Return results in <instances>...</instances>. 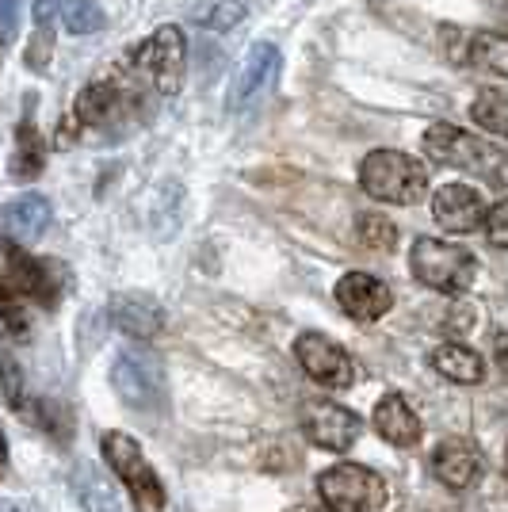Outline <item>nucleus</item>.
<instances>
[{
	"instance_id": "f257e3e1",
	"label": "nucleus",
	"mask_w": 508,
	"mask_h": 512,
	"mask_svg": "<svg viewBox=\"0 0 508 512\" xmlns=\"http://www.w3.org/2000/svg\"><path fill=\"white\" fill-rule=\"evenodd\" d=\"M111 386L134 413H161L169 406V375L157 352L149 348H123L111 360Z\"/></svg>"
},
{
	"instance_id": "f03ea898",
	"label": "nucleus",
	"mask_w": 508,
	"mask_h": 512,
	"mask_svg": "<svg viewBox=\"0 0 508 512\" xmlns=\"http://www.w3.org/2000/svg\"><path fill=\"white\" fill-rule=\"evenodd\" d=\"M363 192L379 203H394V207H413L421 203L428 192V172L417 157L398 150H371L360 165Z\"/></svg>"
},
{
	"instance_id": "7ed1b4c3",
	"label": "nucleus",
	"mask_w": 508,
	"mask_h": 512,
	"mask_svg": "<svg viewBox=\"0 0 508 512\" xmlns=\"http://www.w3.org/2000/svg\"><path fill=\"white\" fill-rule=\"evenodd\" d=\"M424 153H428L432 165L478 172L493 184H501L508 176L505 153H497L489 142H482V138H474V134H466L459 127H447V123H432L424 130Z\"/></svg>"
},
{
	"instance_id": "20e7f679",
	"label": "nucleus",
	"mask_w": 508,
	"mask_h": 512,
	"mask_svg": "<svg viewBox=\"0 0 508 512\" xmlns=\"http://www.w3.org/2000/svg\"><path fill=\"white\" fill-rule=\"evenodd\" d=\"M409 268L424 287H432L440 295H463L478 279V256L463 245H447L436 237H417V245L409 253Z\"/></svg>"
},
{
	"instance_id": "39448f33",
	"label": "nucleus",
	"mask_w": 508,
	"mask_h": 512,
	"mask_svg": "<svg viewBox=\"0 0 508 512\" xmlns=\"http://www.w3.org/2000/svg\"><path fill=\"white\" fill-rule=\"evenodd\" d=\"M100 451H104L107 467L115 470V478L127 486L134 509L138 512L165 509V486H161L157 470L149 467V459L142 455V448H138L134 436H127V432H104Z\"/></svg>"
},
{
	"instance_id": "423d86ee",
	"label": "nucleus",
	"mask_w": 508,
	"mask_h": 512,
	"mask_svg": "<svg viewBox=\"0 0 508 512\" xmlns=\"http://www.w3.org/2000/svg\"><path fill=\"white\" fill-rule=\"evenodd\" d=\"M318 493L329 512H379L386 505V482L360 463H337L318 474Z\"/></svg>"
},
{
	"instance_id": "0eeeda50",
	"label": "nucleus",
	"mask_w": 508,
	"mask_h": 512,
	"mask_svg": "<svg viewBox=\"0 0 508 512\" xmlns=\"http://www.w3.org/2000/svg\"><path fill=\"white\" fill-rule=\"evenodd\" d=\"M134 65L149 77V85L161 96H176L184 85V69H188V39L176 23H161L146 43L134 50Z\"/></svg>"
},
{
	"instance_id": "6e6552de",
	"label": "nucleus",
	"mask_w": 508,
	"mask_h": 512,
	"mask_svg": "<svg viewBox=\"0 0 508 512\" xmlns=\"http://www.w3.org/2000/svg\"><path fill=\"white\" fill-rule=\"evenodd\" d=\"M4 276L20 291L27 302H39L46 310H54L65 291V268L58 260H43V256L23 253L20 245L4 249Z\"/></svg>"
},
{
	"instance_id": "1a4fd4ad",
	"label": "nucleus",
	"mask_w": 508,
	"mask_h": 512,
	"mask_svg": "<svg viewBox=\"0 0 508 512\" xmlns=\"http://www.w3.org/2000/svg\"><path fill=\"white\" fill-rule=\"evenodd\" d=\"M298 425H302L306 440H310L314 448L337 451V455L360 440V417H356L352 409L329 402V398H310V402H302Z\"/></svg>"
},
{
	"instance_id": "9d476101",
	"label": "nucleus",
	"mask_w": 508,
	"mask_h": 512,
	"mask_svg": "<svg viewBox=\"0 0 508 512\" xmlns=\"http://www.w3.org/2000/svg\"><path fill=\"white\" fill-rule=\"evenodd\" d=\"M295 360L302 371L325 390H348L356 383V360L340 348L337 341L321 337V333H302L295 341Z\"/></svg>"
},
{
	"instance_id": "9b49d317",
	"label": "nucleus",
	"mask_w": 508,
	"mask_h": 512,
	"mask_svg": "<svg viewBox=\"0 0 508 512\" xmlns=\"http://www.w3.org/2000/svg\"><path fill=\"white\" fill-rule=\"evenodd\" d=\"M276 77H279V50L272 43H253L245 50L237 73H233L230 100H226L230 111H237V115L253 111V107L272 92Z\"/></svg>"
},
{
	"instance_id": "f8f14e48",
	"label": "nucleus",
	"mask_w": 508,
	"mask_h": 512,
	"mask_svg": "<svg viewBox=\"0 0 508 512\" xmlns=\"http://www.w3.org/2000/svg\"><path fill=\"white\" fill-rule=\"evenodd\" d=\"M486 199L470 184H444L432 195V218L447 234H474L486 222Z\"/></svg>"
},
{
	"instance_id": "ddd939ff",
	"label": "nucleus",
	"mask_w": 508,
	"mask_h": 512,
	"mask_svg": "<svg viewBox=\"0 0 508 512\" xmlns=\"http://www.w3.org/2000/svg\"><path fill=\"white\" fill-rule=\"evenodd\" d=\"M111 325L130 341H153L165 333V310L153 295L123 291L111 299Z\"/></svg>"
},
{
	"instance_id": "4468645a",
	"label": "nucleus",
	"mask_w": 508,
	"mask_h": 512,
	"mask_svg": "<svg viewBox=\"0 0 508 512\" xmlns=\"http://www.w3.org/2000/svg\"><path fill=\"white\" fill-rule=\"evenodd\" d=\"M337 302L348 318L379 321L382 314L394 306V295H390V287H386L379 276L348 272V276H340V283H337Z\"/></svg>"
},
{
	"instance_id": "2eb2a0df",
	"label": "nucleus",
	"mask_w": 508,
	"mask_h": 512,
	"mask_svg": "<svg viewBox=\"0 0 508 512\" xmlns=\"http://www.w3.org/2000/svg\"><path fill=\"white\" fill-rule=\"evenodd\" d=\"M432 474L444 482L447 490H470L482 478V455L470 440H444L432 451Z\"/></svg>"
},
{
	"instance_id": "dca6fc26",
	"label": "nucleus",
	"mask_w": 508,
	"mask_h": 512,
	"mask_svg": "<svg viewBox=\"0 0 508 512\" xmlns=\"http://www.w3.org/2000/svg\"><path fill=\"white\" fill-rule=\"evenodd\" d=\"M371 425L394 448H413L421 440V417L413 413V406L402 394H382L375 413H371Z\"/></svg>"
},
{
	"instance_id": "f3484780",
	"label": "nucleus",
	"mask_w": 508,
	"mask_h": 512,
	"mask_svg": "<svg viewBox=\"0 0 508 512\" xmlns=\"http://www.w3.org/2000/svg\"><path fill=\"white\" fill-rule=\"evenodd\" d=\"M123 88H115L111 81H92L88 88H81V96H77V119L85 123V127H107V123H115L119 115H123Z\"/></svg>"
},
{
	"instance_id": "a211bd4d",
	"label": "nucleus",
	"mask_w": 508,
	"mask_h": 512,
	"mask_svg": "<svg viewBox=\"0 0 508 512\" xmlns=\"http://www.w3.org/2000/svg\"><path fill=\"white\" fill-rule=\"evenodd\" d=\"M432 367H436L444 379H451V383H459V386H474L486 379V363H482V356L459 341L440 344V348L432 352Z\"/></svg>"
},
{
	"instance_id": "6ab92c4d",
	"label": "nucleus",
	"mask_w": 508,
	"mask_h": 512,
	"mask_svg": "<svg viewBox=\"0 0 508 512\" xmlns=\"http://www.w3.org/2000/svg\"><path fill=\"white\" fill-rule=\"evenodd\" d=\"M4 222H8V230H12V237H16L20 245H31V241H39V237L46 234V226H50V203H46L43 195L27 192V195H20L16 203H8Z\"/></svg>"
},
{
	"instance_id": "aec40b11",
	"label": "nucleus",
	"mask_w": 508,
	"mask_h": 512,
	"mask_svg": "<svg viewBox=\"0 0 508 512\" xmlns=\"http://www.w3.org/2000/svg\"><path fill=\"white\" fill-rule=\"evenodd\" d=\"M46 165V142L43 134L31 127V123H20L16 130V153H12V161H8V172L16 176V180H35Z\"/></svg>"
},
{
	"instance_id": "412c9836",
	"label": "nucleus",
	"mask_w": 508,
	"mask_h": 512,
	"mask_svg": "<svg viewBox=\"0 0 508 512\" xmlns=\"http://www.w3.org/2000/svg\"><path fill=\"white\" fill-rule=\"evenodd\" d=\"M54 54V0H35V39L27 46V65L35 73H46Z\"/></svg>"
},
{
	"instance_id": "4be33fe9",
	"label": "nucleus",
	"mask_w": 508,
	"mask_h": 512,
	"mask_svg": "<svg viewBox=\"0 0 508 512\" xmlns=\"http://www.w3.org/2000/svg\"><path fill=\"white\" fill-rule=\"evenodd\" d=\"M470 123H478L482 130L508 138V96L497 88H482L478 100L470 104Z\"/></svg>"
},
{
	"instance_id": "5701e85b",
	"label": "nucleus",
	"mask_w": 508,
	"mask_h": 512,
	"mask_svg": "<svg viewBox=\"0 0 508 512\" xmlns=\"http://www.w3.org/2000/svg\"><path fill=\"white\" fill-rule=\"evenodd\" d=\"M466 58L474 65H482L497 77H508V35H493V31H482L470 39V50Z\"/></svg>"
},
{
	"instance_id": "b1692460",
	"label": "nucleus",
	"mask_w": 508,
	"mask_h": 512,
	"mask_svg": "<svg viewBox=\"0 0 508 512\" xmlns=\"http://www.w3.org/2000/svg\"><path fill=\"white\" fill-rule=\"evenodd\" d=\"M62 23L73 35H96L104 27V8L96 0H62Z\"/></svg>"
},
{
	"instance_id": "393cba45",
	"label": "nucleus",
	"mask_w": 508,
	"mask_h": 512,
	"mask_svg": "<svg viewBox=\"0 0 508 512\" xmlns=\"http://www.w3.org/2000/svg\"><path fill=\"white\" fill-rule=\"evenodd\" d=\"M356 234L367 249H375V253H390L394 249V241H398V230H394V222L386 218V214H363L360 222H356Z\"/></svg>"
},
{
	"instance_id": "a878e982",
	"label": "nucleus",
	"mask_w": 508,
	"mask_h": 512,
	"mask_svg": "<svg viewBox=\"0 0 508 512\" xmlns=\"http://www.w3.org/2000/svg\"><path fill=\"white\" fill-rule=\"evenodd\" d=\"M23 295L8 283V276L0 272V318L12 333H27V310H23Z\"/></svg>"
},
{
	"instance_id": "bb28decb",
	"label": "nucleus",
	"mask_w": 508,
	"mask_h": 512,
	"mask_svg": "<svg viewBox=\"0 0 508 512\" xmlns=\"http://www.w3.org/2000/svg\"><path fill=\"white\" fill-rule=\"evenodd\" d=\"M0 386H4V398L12 402V409H23V375L20 363L12 360V348L0 341Z\"/></svg>"
},
{
	"instance_id": "cd10ccee",
	"label": "nucleus",
	"mask_w": 508,
	"mask_h": 512,
	"mask_svg": "<svg viewBox=\"0 0 508 512\" xmlns=\"http://www.w3.org/2000/svg\"><path fill=\"white\" fill-rule=\"evenodd\" d=\"M482 226H486V237L497 249H508V199H501L497 207H489Z\"/></svg>"
},
{
	"instance_id": "c85d7f7f",
	"label": "nucleus",
	"mask_w": 508,
	"mask_h": 512,
	"mask_svg": "<svg viewBox=\"0 0 508 512\" xmlns=\"http://www.w3.org/2000/svg\"><path fill=\"white\" fill-rule=\"evenodd\" d=\"M245 16V0H218L214 12L207 16L211 27H233V23Z\"/></svg>"
},
{
	"instance_id": "c756f323",
	"label": "nucleus",
	"mask_w": 508,
	"mask_h": 512,
	"mask_svg": "<svg viewBox=\"0 0 508 512\" xmlns=\"http://www.w3.org/2000/svg\"><path fill=\"white\" fill-rule=\"evenodd\" d=\"M0 27H4V35L16 31V0H0Z\"/></svg>"
},
{
	"instance_id": "7c9ffc66",
	"label": "nucleus",
	"mask_w": 508,
	"mask_h": 512,
	"mask_svg": "<svg viewBox=\"0 0 508 512\" xmlns=\"http://www.w3.org/2000/svg\"><path fill=\"white\" fill-rule=\"evenodd\" d=\"M493 360H497V367L508 375V333L505 337H497V344H493Z\"/></svg>"
},
{
	"instance_id": "2f4dec72",
	"label": "nucleus",
	"mask_w": 508,
	"mask_h": 512,
	"mask_svg": "<svg viewBox=\"0 0 508 512\" xmlns=\"http://www.w3.org/2000/svg\"><path fill=\"white\" fill-rule=\"evenodd\" d=\"M8 470V440H4V428H0V478Z\"/></svg>"
},
{
	"instance_id": "473e14b6",
	"label": "nucleus",
	"mask_w": 508,
	"mask_h": 512,
	"mask_svg": "<svg viewBox=\"0 0 508 512\" xmlns=\"http://www.w3.org/2000/svg\"><path fill=\"white\" fill-rule=\"evenodd\" d=\"M302 512H329L325 505H310V509H302Z\"/></svg>"
},
{
	"instance_id": "72a5a7b5",
	"label": "nucleus",
	"mask_w": 508,
	"mask_h": 512,
	"mask_svg": "<svg viewBox=\"0 0 508 512\" xmlns=\"http://www.w3.org/2000/svg\"><path fill=\"white\" fill-rule=\"evenodd\" d=\"M505 470H508V451H505Z\"/></svg>"
},
{
	"instance_id": "f704fd0d",
	"label": "nucleus",
	"mask_w": 508,
	"mask_h": 512,
	"mask_svg": "<svg viewBox=\"0 0 508 512\" xmlns=\"http://www.w3.org/2000/svg\"><path fill=\"white\" fill-rule=\"evenodd\" d=\"M505 16H508V4H505Z\"/></svg>"
}]
</instances>
